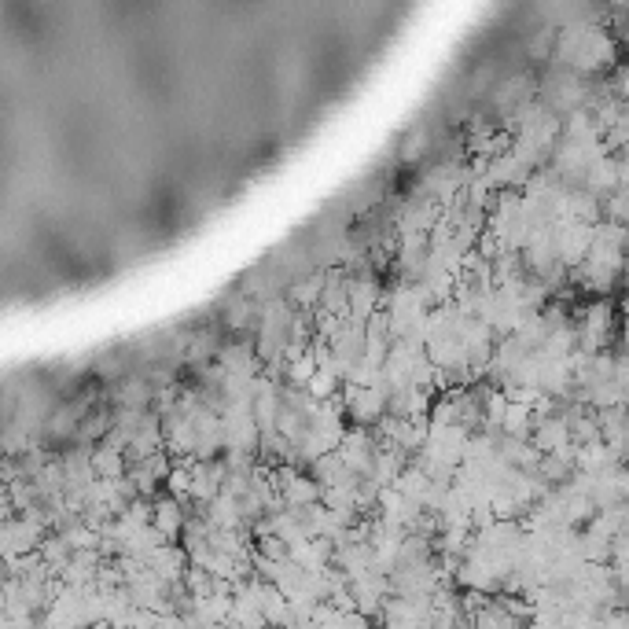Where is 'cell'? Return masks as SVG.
Here are the masks:
<instances>
[{"label": "cell", "instance_id": "3957f363", "mask_svg": "<svg viewBox=\"0 0 629 629\" xmlns=\"http://www.w3.org/2000/svg\"><path fill=\"white\" fill-rule=\"evenodd\" d=\"M184 523H188V512H184V501H181V497L166 493V497H159V501H155V527H159L166 538H170V541H181Z\"/></svg>", "mask_w": 629, "mask_h": 629}, {"label": "cell", "instance_id": "277c9868", "mask_svg": "<svg viewBox=\"0 0 629 629\" xmlns=\"http://www.w3.org/2000/svg\"><path fill=\"white\" fill-rule=\"evenodd\" d=\"M92 468H96V475H103V479H118V475L129 471V457L118 446L100 442V446H92Z\"/></svg>", "mask_w": 629, "mask_h": 629}, {"label": "cell", "instance_id": "6da1fadb", "mask_svg": "<svg viewBox=\"0 0 629 629\" xmlns=\"http://www.w3.org/2000/svg\"><path fill=\"white\" fill-rule=\"evenodd\" d=\"M45 538H48L45 523H37V519H30V515H23V512L4 515V527H0V552H4V560H15V556L37 552Z\"/></svg>", "mask_w": 629, "mask_h": 629}, {"label": "cell", "instance_id": "7a4b0ae2", "mask_svg": "<svg viewBox=\"0 0 629 629\" xmlns=\"http://www.w3.org/2000/svg\"><path fill=\"white\" fill-rule=\"evenodd\" d=\"M383 287L372 273H361V276H350V317L357 321H368L376 309H383Z\"/></svg>", "mask_w": 629, "mask_h": 629}]
</instances>
